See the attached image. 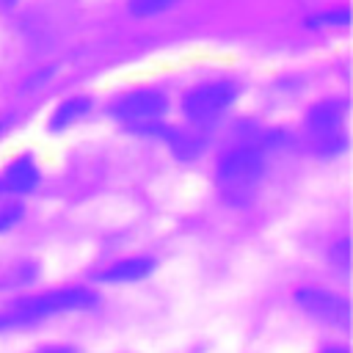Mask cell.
<instances>
[{"instance_id": "1", "label": "cell", "mask_w": 353, "mask_h": 353, "mask_svg": "<svg viewBox=\"0 0 353 353\" xmlns=\"http://www.w3.org/2000/svg\"><path fill=\"white\" fill-rule=\"evenodd\" d=\"M262 171H265L262 152L254 146H240L218 163V188L229 201L243 204L254 193Z\"/></svg>"}, {"instance_id": "2", "label": "cell", "mask_w": 353, "mask_h": 353, "mask_svg": "<svg viewBox=\"0 0 353 353\" xmlns=\"http://www.w3.org/2000/svg\"><path fill=\"white\" fill-rule=\"evenodd\" d=\"M163 113H165V97L160 91H130L113 105V116L127 124L132 132L141 135H163Z\"/></svg>"}, {"instance_id": "3", "label": "cell", "mask_w": 353, "mask_h": 353, "mask_svg": "<svg viewBox=\"0 0 353 353\" xmlns=\"http://www.w3.org/2000/svg\"><path fill=\"white\" fill-rule=\"evenodd\" d=\"M345 110H347V105L342 99H325V102H317L306 113V130H309L314 152H320V154L342 152V146H345Z\"/></svg>"}, {"instance_id": "4", "label": "cell", "mask_w": 353, "mask_h": 353, "mask_svg": "<svg viewBox=\"0 0 353 353\" xmlns=\"http://www.w3.org/2000/svg\"><path fill=\"white\" fill-rule=\"evenodd\" d=\"M91 303H94V295L85 292V290H52V292H44V295H33V298L19 301L8 317H11L14 325H19V323L44 320V317L58 314V312L85 309Z\"/></svg>"}, {"instance_id": "5", "label": "cell", "mask_w": 353, "mask_h": 353, "mask_svg": "<svg viewBox=\"0 0 353 353\" xmlns=\"http://www.w3.org/2000/svg\"><path fill=\"white\" fill-rule=\"evenodd\" d=\"M237 97V85L229 83V80H215V83H204L199 88H193L185 102H182V110L185 116L204 127V124H212L223 110H229V105L234 102Z\"/></svg>"}, {"instance_id": "6", "label": "cell", "mask_w": 353, "mask_h": 353, "mask_svg": "<svg viewBox=\"0 0 353 353\" xmlns=\"http://www.w3.org/2000/svg\"><path fill=\"white\" fill-rule=\"evenodd\" d=\"M295 301H298V306L303 312H309L312 317H317L323 323H334V325H347L350 323L347 301L334 295V292H325V290H317V287H306V290H298Z\"/></svg>"}, {"instance_id": "7", "label": "cell", "mask_w": 353, "mask_h": 353, "mask_svg": "<svg viewBox=\"0 0 353 353\" xmlns=\"http://www.w3.org/2000/svg\"><path fill=\"white\" fill-rule=\"evenodd\" d=\"M36 182H39L36 165H33L28 157H19V160H14V163L6 168L3 179H0V188H3V190H11V193H28V190L36 188Z\"/></svg>"}, {"instance_id": "8", "label": "cell", "mask_w": 353, "mask_h": 353, "mask_svg": "<svg viewBox=\"0 0 353 353\" xmlns=\"http://www.w3.org/2000/svg\"><path fill=\"white\" fill-rule=\"evenodd\" d=\"M154 270V262L146 256H135V259H124L113 268H108L102 273V281H138L143 276H149Z\"/></svg>"}, {"instance_id": "9", "label": "cell", "mask_w": 353, "mask_h": 353, "mask_svg": "<svg viewBox=\"0 0 353 353\" xmlns=\"http://www.w3.org/2000/svg\"><path fill=\"white\" fill-rule=\"evenodd\" d=\"M91 110V99L88 97H72L63 105H58V110L52 113V130H63L69 124H74L77 119H83Z\"/></svg>"}, {"instance_id": "10", "label": "cell", "mask_w": 353, "mask_h": 353, "mask_svg": "<svg viewBox=\"0 0 353 353\" xmlns=\"http://www.w3.org/2000/svg\"><path fill=\"white\" fill-rule=\"evenodd\" d=\"M165 138H168V143H171V149L179 154V157H193V154H199L201 149H204V138L201 135H193V132H174V130H165L163 132Z\"/></svg>"}, {"instance_id": "11", "label": "cell", "mask_w": 353, "mask_h": 353, "mask_svg": "<svg viewBox=\"0 0 353 353\" xmlns=\"http://www.w3.org/2000/svg\"><path fill=\"white\" fill-rule=\"evenodd\" d=\"M174 3L176 0H127L132 17H157V14L168 11Z\"/></svg>"}, {"instance_id": "12", "label": "cell", "mask_w": 353, "mask_h": 353, "mask_svg": "<svg viewBox=\"0 0 353 353\" xmlns=\"http://www.w3.org/2000/svg\"><path fill=\"white\" fill-rule=\"evenodd\" d=\"M312 25H347V11L342 8V11H328V14H323V17H314L312 19Z\"/></svg>"}, {"instance_id": "13", "label": "cell", "mask_w": 353, "mask_h": 353, "mask_svg": "<svg viewBox=\"0 0 353 353\" xmlns=\"http://www.w3.org/2000/svg\"><path fill=\"white\" fill-rule=\"evenodd\" d=\"M19 215H22V210H19V207H6V210H0V232H3V229H8Z\"/></svg>"}, {"instance_id": "14", "label": "cell", "mask_w": 353, "mask_h": 353, "mask_svg": "<svg viewBox=\"0 0 353 353\" xmlns=\"http://www.w3.org/2000/svg\"><path fill=\"white\" fill-rule=\"evenodd\" d=\"M320 353H347V347H336V345H331V347H325V350H320Z\"/></svg>"}, {"instance_id": "15", "label": "cell", "mask_w": 353, "mask_h": 353, "mask_svg": "<svg viewBox=\"0 0 353 353\" xmlns=\"http://www.w3.org/2000/svg\"><path fill=\"white\" fill-rule=\"evenodd\" d=\"M17 0H0V6H14Z\"/></svg>"}]
</instances>
